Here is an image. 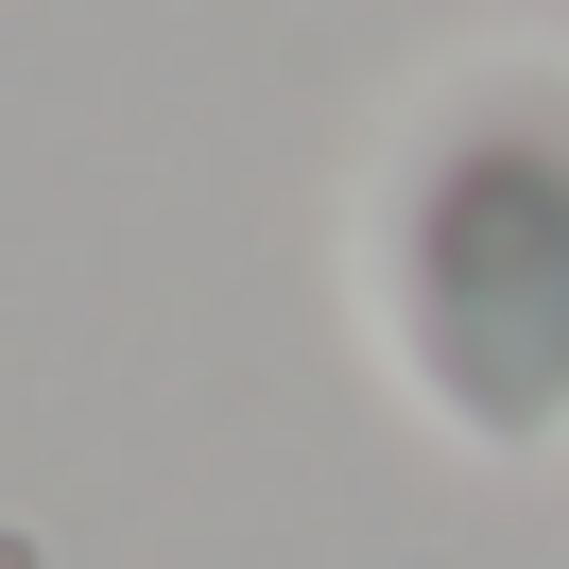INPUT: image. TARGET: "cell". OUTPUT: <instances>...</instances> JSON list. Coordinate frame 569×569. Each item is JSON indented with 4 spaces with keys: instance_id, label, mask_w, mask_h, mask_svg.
Listing matches in <instances>:
<instances>
[{
    "instance_id": "obj_1",
    "label": "cell",
    "mask_w": 569,
    "mask_h": 569,
    "mask_svg": "<svg viewBox=\"0 0 569 569\" xmlns=\"http://www.w3.org/2000/svg\"><path fill=\"white\" fill-rule=\"evenodd\" d=\"M362 346L449 449H569V52H466L362 156Z\"/></svg>"
}]
</instances>
